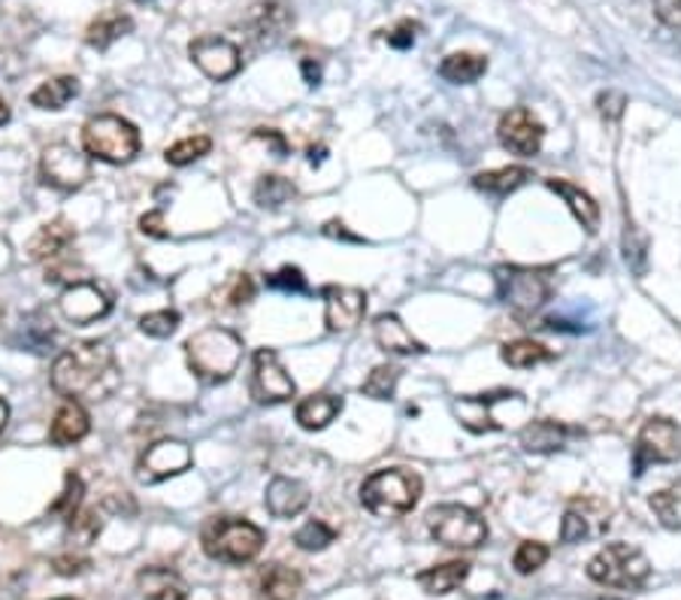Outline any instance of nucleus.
<instances>
[{"instance_id":"obj_1","label":"nucleus","mask_w":681,"mask_h":600,"mask_svg":"<svg viewBox=\"0 0 681 600\" xmlns=\"http://www.w3.org/2000/svg\"><path fill=\"white\" fill-rule=\"evenodd\" d=\"M118 364H115L113 349L101 340H89L80 346L61 352L52 364V389L64 401H103L118 389Z\"/></svg>"},{"instance_id":"obj_2","label":"nucleus","mask_w":681,"mask_h":600,"mask_svg":"<svg viewBox=\"0 0 681 600\" xmlns=\"http://www.w3.org/2000/svg\"><path fill=\"white\" fill-rule=\"evenodd\" d=\"M188 368L206 385L227 382L243 361V337L227 328H204L185 343Z\"/></svg>"},{"instance_id":"obj_3","label":"nucleus","mask_w":681,"mask_h":600,"mask_svg":"<svg viewBox=\"0 0 681 600\" xmlns=\"http://www.w3.org/2000/svg\"><path fill=\"white\" fill-rule=\"evenodd\" d=\"M421 476L406 467H388V470H375L373 476H367L361 485V504L363 509H370L373 516L382 519H398L415 509L421 497Z\"/></svg>"},{"instance_id":"obj_4","label":"nucleus","mask_w":681,"mask_h":600,"mask_svg":"<svg viewBox=\"0 0 681 600\" xmlns=\"http://www.w3.org/2000/svg\"><path fill=\"white\" fill-rule=\"evenodd\" d=\"M82 146L89 158L106 164H127L134 162L140 152V131L127 118L103 113L85 122L82 127Z\"/></svg>"},{"instance_id":"obj_5","label":"nucleus","mask_w":681,"mask_h":600,"mask_svg":"<svg viewBox=\"0 0 681 600\" xmlns=\"http://www.w3.org/2000/svg\"><path fill=\"white\" fill-rule=\"evenodd\" d=\"M200 540L204 552L221 565H246L264 549V531L246 519H213Z\"/></svg>"},{"instance_id":"obj_6","label":"nucleus","mask_w":681,"mask_h":600,"mask_svg":"<svg viewBox=\"0 0 681 600\" xmlns=\"http://www.w3.org/2000/svg\"><path fill=\"white\" fill-rule=\"evenodd\" d=\"M651 573L648 558L636 546L609 542L588 561V577L606 589H639Z\"/></svg>"},{"instance_id":"obj_7","label":"nucleus","mask_w":681,"mask_h":600,"mask_svg":"<svg viewBox=\"0 0 681 600\" xmlns=\"http://www.w3.org/2000/svg\"><path fill=\"white\" fill-rule=\"evenodd\" d=\"M427 531L448 549H476L488 540V525L476 509L461 504H440L427 513Z\"/></svg>"},{"instance_id":"obj_8","label":"nucleus","mask_w":681,"mask_h":600,"mask_svg":"<svg viewBox=\"0 0 681 600\" xmlns=\"http://www.w3.org/2000/svg\"><path fill=\"white\" fill-rule=\"evenodd\" d=\"M494 279H497L499 300L518 315H534L551 298V279L534 267H497Z\"/></svg>"},{"instance_id":"obj_9","label":"nucleus","mask_w":681,"mask_h":600,"mask_svg":"<svg viewBox=\"0 0 681 600\" xmlns=\"http://www.w3.org/2000/svg\"><path fill=\"white\" fill-rule=\"evenodd\" d=\"M681 458V427L670 418H648L636 437V476L646 474L648 464H672Z\"/></svg>"},{"instance_id":"obj_10","label":"nucleus","mask_w":681,"mask_h":600,"mask_svg":"<svg viewBox=\"0 0 681 600\" xmlns=\"http://www.w3.org/2000/svg\"><path fill=\"white\" fill-rule=\"evenodd\" d=\"M40 176L45 185L61 192H76L91 179V158L85 152L73 149L70 143H55L40 158Z\"/></svg>"},{"instance_id":"obj_11","label":"nucleus","mask_w":681,"mask_h":600,"mask_svg":"<svg viewBox=\"0 0 681 600\" xmlns=\"http://www.w3.org/2000/svg\"><path fill=\"white\" fill-rule=\"evenodd\" d=\"M249 392L258 404H285V401L295 397V380L288 376V370L282 368V361H279V355L272 349H258L255 352Z\"/></svg>"},{"instance_id":"obj_12","label":"nucleus","mask_w":681,"mask_h":600,"mask_svg":"<svg viewBox=\"0 0 681 600\" xmlns=\"http://www.w3.org/2000/svg\"><path fill=\"white\" fill-rule=\"evenodd\" d=\"M188 55H192V61L197 64V70L213 82L234 80L239 70H243V52H239L227 37H197V40H192V46H188Z\"/></svg>"},{"instance_id":"obj_13","label":"nucleus","mask_w":681,"mask_h":600,"mask_svg":"<svg viewBox=\"0 0 681 600\" xmlns=\"http://www.w3.org/2000/svg\"><path fill=\"white\" fill-rule=\"evenodd\" d=\"M192 462L194 455L188 443H182V439H158V443H152L143 452V458L136 464V476H140V483L146 485L164 483L171 476L185 474L192 467Z\"/></svg>"},{"instance_id":"obj_14","label":"nucleus","mask_w":681,"mask_h":600,"mask_svg":"<svg viewBox=\"0 0 681 600\" xmlns=\"http://www.w3.org/2000/svg\"><path fill=\"white\" fill-rule=\"evenodd\" d=\"M497 137L503 143V149H509L512 155H522V158H530V155L543 149L545 127L530 110L515 106V110L503 113V118H499Z\"/></svg>"},{"instance_id":"obj_15","label":"nucleus","mask_w":681,"mask_h":600,"mask_svg":"<svg viewBox=\"0 0 681 600\" xmlns=\"http://www.w3.org/2000/svg\"><path fill=\"white\" fill-rule=\"evenodd\" d=\"M58 310L70 324H91L113 310V300L94 282H70L58 298Z\"/></svg>"},{"instance_id":"obj_16","label":"nucleus","mask_w":681,"mask_h":600,"mask_svg":"<svg viewBox=\"0 0 681 600\" xmlns=\"http://www.w3.org/2000/svg\"><path fill=\"white\" fill-rule=\"evenodd\" d=\"M295 24V12L282 0H261L246 15L249 37L258 46H276Z\"/></svg>"},{"instance_id":"obj_17","label":"nucleus","mask_w":681,"mask_h":600,"mask_svg":"<svg viewBox=\"0 0 681 600\" xmlns=\"http://www.w3.org/2000/svg\"><path fill=\"white\" fill-rule=\"evenodd\" d=\"M367 315V291L349 286L324 289V324L328 331H354Z\"/></svg>"},{"instance_id":"obj_18","label":"nucleus","mask_w":681,"mask_h":600,"mask_svg":"<svg viewBox=\"0 0 681 600\" xmlns=\"http://www.w3.org/2000/svg\"><path fill=\"white\" fill-rule=\"evenodd\" d=\"M518 392H491V394H470V397H461L454 401V416L461 418V425L473 434H485V431H499V422L494 418V404L506 401V397H515Z\"/></svg>"},{"instance_id":"obj_19","label":"nucleus","mask_w":681,"mask_h":600,"mask_svg":"<svg viewBox=\"0 0 681 600\" xmlns=\"http://www.w3.org/2000/svg\"><path fill=\"white\" fill-rule=\"evenodd\" d=\"M264 504L270 509V516L276 519H295L309 507V488L300 479H288V476H276L267 485Z\"/></svg>"},{"instance_id":"obj_20","label":"nucleus","mask_w":681,"mask_h":600,"mask_svg":"<svg viewBox=\"0 0 681 600\" xmlns=\"http://www.w3.org/2000/svg\"><path fill=\"white\" fill-rule=\"evenodd\" d=\"M373 337L379 349L388 355H424L427 352V346L412 337V331L400 322L398 315H379L373 324Z\"/></svg>"},{"instance_id":"obj_21","label":"nucleus","mask_w":681,"mask_h":600,"mask_svg":"<svg viewBox=\"0 0 681 600\" xmlns=\"http://www.w3.org/2000/svg\"><path fill=\"white\" fill-rule=\"evenodd\" d=\"M89 431V410H85L80 401H64L61 410L55 413V422L49 427V439H52L55 446H73V443H80Z\"/></svg>"},{"instance_id":"obj_22","label":"nucleus","mask_w":681,"mask_h":600,"mask_svg":"<svg viewBox=\"0 0 681 600\" xmlns=\"http://www.w3.org/2000/svg\"><path fill=\"white\" fill-rule=\"evenodd\" d=\"M545 185H548L555 195L564 197V204H567L569 213L576 216V221H579L585 231L597 234V228H600V207H597V200H594L588 192H581L579 185L567 183V179H545Z\"/></svg>"},{"instance_id":"obj_23","label":"nucleus","mask_w":681,"mask_h":600,"mask_svg":"<svg viewBox=\"0 0 681 600\" xmlns=\"http://www.w3.org/2000/svg\"><path fill=\"white\" fill-rule=\"evenodd\" d=\"M136 586L146 600H188V586L176 570L167 567H148L136 577Z\"/></svg>"},{"instance_id":"obj_24","label":"nucleus","mask_w":681,"mask_h":600,"mask_svg":"<svg viewBox=\"0 0 681 600\" xmlns=\"http://www.w3.org/2000/svg\"><path fill=\"white\" fill-rule=\"evenodd\" d=\"M342 413V397L337 394H309L297 404V425L303 431H324Z\"/></svg>"},{"instance_id":"obj_25","label":"nucleus","mask_w":681,"mask_h":600,"mask_svg":"<svg viewBox=\"0 0 681 600\" xmlns=\"http://www.w3.org/2000/svg\"><path fill=\"white\" fill-rule=\"evenodd\" d=\"M466 577H470V565L466 561H448V565H436V567H427V570H421L419 577V586L424 594H431V598H445V594H452L457 586H464Z\"/></svg>"},{"instance_id":"obj_26","label":"nucleus","mask_w":681,"mask_h":600,"mask_svg":"<svg viewBox=\"0 0 681 600\" xmlns=\"http://www.w3.org/2000/svg\"><path fill=\"white\" fill-rule=\"evenodd\" d=\"M569 427L555 422V418H539L534 425H527L522 431V449L534 452V455H548L567 446Z\"/></svg>"},{"instance_id":"obj_27","label":"nucleus","mask_w":681,"mask_h":600,"mask_svg":"<svg viewBox=\"0 0 681 600\" xmlns=\"http://www.w3.org/2000/svg\"><path fill=\"white\" fill-rule=\"evenodd\" d=\"M73 240H76V234H73L68 221H49V225H43V228L34 234V240L28 242V252H31L34 261H45V258H55V255L68 252V246Z\"/></svg>"},{"instance_id":"obj_28","label":"nucleus","mask_w":681,"mask_h":600,"mask_svg":"<svg viewBox=\"0 0 681 600\" xmlns=\"http://www.w3.org/2000/svg\"><path fill=\"white\" fill-rule=\"evenodd\" d=\"M488 70V59L476 55V52H454L440 64V76L452 85H473L476 80L485 76Z\"/></svg>"},{"instance_id":"obj_29","label":"nucleus","mask_w":681,"mask_h":600,"mask_svg":"<svg viewBox=\"0 0 681 600\" xmlns=\"http://www.w3.org/2000/svg\"><path fill=\"white\" fill-rule=\"evenodd\" d=\"M303 589V579L297 570L285 565H270L261 573V598L264 600H295Z\"/></svg>"},{"instance_id":"obj_30","label":"nucleus","mask_w":681,"mask_h":600,"mask_svg":"<svg viewBox=\"0 0 681 600\" xmlns=\"http://www.w3.org/2000/svg\"><path fill=\"white\" fill-rule=\"evenodd\" d=\"M76 94H80V80H76V76H55V80L43 82L40 89H34L31 104H34L37 110H52V113H58V110H64Z\"/></svg>"},{"instance_id":"obj_31","label":"nucleus","mask_w":681,"mask_h":600,"mask_svg":"<svg viewBox=\"0 0 681 600\" xmlns=\"http://www.w3.org/2000/svg\"><path fill=\"white\" fill-rule=\"evenodd\" d=\"M527 179H534V174L527 167H499V170H488V174H478L473 179L478 192L494 197H506L512 192H518Z\"/></svg>"},{"instance_id":"obj_32","label":"nucleus","mask_w":681,"mask_h":600,"mask_svg":"<svg viewBox=\"0 0 681 600\" xmlns=\"http://www.w3.org/2000/svg\"><path fill=\"white\" fill-rule=\"evenodd\" d=\"M52 340H55V334H52V324L43 322V315L34 312V315L22 319L19 331L12 334L10 346L28 349V352H37V355H40V352H45V349L52 346Z\"/></svg>"},{"instance_id":"obj_33","label":"nucleus","mask_w":681,"mask_h":600,"mask_svg":"<svg viewBox=\"0 0 681 600\" xmlns=\"http://www.w3.org/2000/svg\"><path fill=\"white\" fill-rule=\"evenodd\" d=\"M134 31V22L122 15V12H106L97 22L91 24L89 34H85V43L94 49H110L115 40H122Z\"/></svg>"},{"instance_id":"obj_34","label":"nucleus","mask_w":681,"mask_h":600,"mask_svg":"<svg viewBox=\"0 0 681 600\" xmlns=\"http://www.w3.org/2000/svg\"><path fill=\"white\" fill-rule=\"evenodd\" d=\"M297 195V188L291 179H285V176H261L258 179V185H255V204L264 209H279L285 207L291 197Z\"/></svg>"},{"instance_id":"obj_35","label":"nucleus","mask_w":681,"mask_h":600,"mask_svg":"<svg viewBox=\"0 0 681 600\" xmlns=\"http://www.w3.org/2000/svg\"><path fill=\"white\" fill-rule=\"evenodd\" d=\"M499 355H503V361H506L509 368L527 370L551 361V349H545L543 343H536V340H515V343H506Z\"/></svg>"},{"instance_id":"obj_36","label":"nucleus","mask_w":681,"mask_h":600,"mask_svg":"<svg viewBox=\"0 0 681 600\" xmlns=\"http://www.w3.org/2000/svg\"><path fill=\"white\" fill-rule=\"evenodd\" d=\"M400 370L394 364H379V368L370 370V376L361 382V392L373 401H391L394 392H398Z\"/></svg>"},{"instance_id":"obj_37","label":"nucleus","mask_w":681,"mask_h":600,"mask_svg":"<svg viewBox=\"0 0 681 600\" xmlns=\"http://www.w3.org/2000/svg\"><path fill=\"white\" fill-rule=\"evenodd\" d=\"M82 495H85V485H82L80 476L70 470V474L64 476V492H61V497L49 507V513H52V516H61V519L70 525V521L80 516Z\"/></svg>"},{"instance_id":"obj_38","label":"nucleus","mask_w":681,"mask_h":600,"mask_svg":"<svg viewBox=\"0 0 681 600\" xmlns=\"http://www.w3.org/2000/svg\"><path fill=\"white\" fill-rule=\"evenodd\" d=\"M209 149H213V139L200 134V137H185L179 143H173L171 149L164 152V158L173 167H185V164H194L197 158H204Z\"/></svg>"},{"instance_id":"obj_39","label":"nucleus","mask_w":681,"mask_h":600,"mask_svg":"<svg viewBox=\"0 0 681 600\" xmlns=\"http://www.w3.org/2000/svg\"><path fill=\"white\" fill-rule=\"evenodd\" d=\"M333 540H337V531L328 528L321 519L307 521V525L295 534V542L303 552H321V549H328Z\"/></svg>"},{"instance_id":"obj_40","label":"nucleus","mask_w":681,"mask_h":600,"mask_svg":"<svg viewBox=\"0 0 681 600\" xmlns=\"http://www.w3.org/2000/svg\"><path fill=\"white\" fill-rule=\"evenodd\" d=\"M179 312L176 310H158V312H146L140 319V331L146 337H155V340H167V337L176 334L179 328Z\"/></svg>"},{"instance_id":"obj_41","label":"nucleus","mask_w":681,"mask_h":600,"mask_svg":"<svg viewBox=\"0 0 681 600\" xmlns=\"http://www.w3.org/2000/svg\"><path fill=\"white\" fill-rule=\"evenodd\" d=\"M548 546L545 542H536V540H527L518 546V552H515V558H512V565H515V570L522 573V577H527V573H534V570H539V567L548 561Z\"/></svg>"},{"instance_id":"obj_42","label":"nucleus","mask_w":681,"mask_h":600,"mask_svg":"<svg viewBox=\"0 0 681 600\" xmlns=\"http://www.w3.org/2000/svg\"><path fill=\"white\" fill-rule=\"evenodd\" d=\"M590 519L585 516V509L579 507H569L567 516H564V525H560V542H567V546H572V542H581L590 537Z\"/></svg>"},{"instance_id":"obj_43","label":"nucleus","mask_w":681,"mask_h":600,"mask_svg":"<svg viewBox=\"0 0 681 600\" xmlns=\"http://www.w3.org/2000/svg\"><path fill=\"white\" fill-rule=\"evenodd\" d=\"M267 282V289L272 291H307V277L300 273V267H282V270H276V273H270V277L264 279Z\"/></svg>"},{"instance_id":"obj_44","label":"nucleus","mask_w":681,"mask_h":600,"mask_svg":"<svg viewBox=\"0 0 681 600\" xmlns=\"http://www.w3.org/2000/svg\"><path fill=\"white\" fill-rule=\"evenodd\" d=\"M651 509L658 513L660 521L667 525V528H681V519H679V495L675 492H658V495H651Z\"/></svg>"},{"instance_id":"obj_45","label":"nucleus","mask_w":681,"mask_h":600,"mask_svg":"<svg viewBox=\"0 0 681 600\" xmlns=\"http://www.w3.org/2000/svg\"><path fill=\"white\" fill-rule=\"evenodd\" d=\"M597 106H600L602 118H609V122H618V118L625 116V106H627L625 92H602L600 97H597Z\"/></svg>"},{"instance_id":"obj_46","label":"nucleus","mask_w":681,"mask_h":600,"mask_svg":"<svg viewBox=\"0 0 681 600\" xmlns=\"http://www.w3.org/2000/svg\"><path fill=\"white\" fill-rule=\"evenodd\" d=\"M419 31H421V24L415 22H400L391 34H388V46H394V49H412L415 46V40H419Z\"/></svg>"},{"instance_id":"obj_47","label":"nucleus","mask_w":681,"mask_h":600,"mask_svg":"<svg viewBox=\"0 0 681 600\" xmlns=\"http://www.w3.org/2000/svg\"><path fill=\"white\" fill-rule=\"evenodd\" d=\"M52 567H55V573H61V577H80V573L89 570L91 561L89 558H82V555H58Z\"/></svg>"},{"instance_id":"obj_48","label":"nucleus","mask_w":681,"mask_h":600,"mask_svg":"<svg viewBox=\"0 0 681 600\" xmlns=\"http://www.w3.org/2000/svg\"><path fill=\"white\" fill-rule=\"evenodd\" d=\"M654 15L672 31H681V0H654Z\"/></svg>"},{"instance_id":"obj_49","label":"nucleus","mask_w":681,"mask_h":600,"mask_svg":"<svg viewBox=\"0 0 681 600\" xmlns=\"http://www.w3.org/2000/svg\"><path fill=\"white\" fill-rule=\"evenodd\" d=\"M140 231L148 234V237H158V240H167V237H171V231L164 228V216H161V213L143 216V219H140Z\"/></svg>"},{"instance_id":"obj_50","label":"nucleus","mask_w":681,"mask_h":600,"mask_svg":"<svg viewBox=\"0 0 681 600\" xmlns=\"http://www.w3.org/2000/svg\"><path fill=\"white\" fill-rule=\"evenodd\" d=\"M251 298H255V282H251V277H246V273H243V277L237 279V289L230 291V303H234V307H239V303H249Z\"/></svg>"},{"instance_id":"obj_51","label":"nucleus","mask_w":681,"mask_h":600,"mask_svg":"<svg viewBox=\"0 0 681 600\" xmlns=\"http://www.w3.org/2000/svg\"><path fill=\"white\" fill-rule=\"evenodd\" d=\"M255 137H258V139H270L279 155H285V152H288L282 134H279V131H272V127H258V131H255Z\"/></svg>"},{"instance_id":"obj_52","label":"nucleus","mask_w":681,"mask_h":600,"mask_svg":"<svg viewBox=\"0 0 681 600\" xmlns=\"http://www.w3.org/2000/svg\"><path fill=\"white\" fill-rule=\"evenodd\" d=\"M324 234H328V237H342V240L361 242V237H354V234L345 231V225H340V221H330L328 228H324Z\"/></svg>"},{"instance_id":"obj_53","label":"nucleus","mask_w":681,"mask_h":600,"mask_svg":"<svg viewBox=\"0 0 681 600\" xmlns=\"http://www.w3.org/2000/svg\"><path fill=\"white\" fill-rule=\"evenodd\" d=\"M303 76H307L309 85H318V80H321V70H318V64L312 59L303 61Z\"/></svg>"},{"instance_id":"obj_54","label":"nucleus","mask_w":681,"mask_h":600,"mask_svg":"<svg viewBox=\"0 0 681 600\" xmlns=\"http://www.w3.org/2000/svg\"><path fill=\"white\" fill-rule=\"evenodd\" d=\"M7 418H10V406H7V401L0 397V431H3V425H7Z\"/></svg>"},{"instance_id":"obj_55","label":"nucleus","mask_w":681,"mask_h":600,"mask_svg":"<svg viewBox=\"0 0 681 600\" xmlns=\"http://www.w3.org/2000/svg\"><path fill=\"white\" fill-rule=\"evenodd\" d=\"M7 122H10V110L0 104V125H7Z\"/></svg>"},{"instance_id":"obj_56","label":"nucleus","mask_w":681,"mask_h":600,"mask_svg":"<svg viewBox=\"0 0 681 600\" xmlns=\"http://www.w3.org/2000/svg\"><path fill=\"white\" fill-rule=\"evenodd\" d=\"M136 3H152V0H136Z\"/></svg>"},{"instance_id":"obj_57","label":"nucleus","mask_w":681,"mask_h":600,"mask_svg":"<svg viewBox=\"0 0 681 600\" xmlns=\"http://www.w3.org/2000/svg\"><path fill=\"white\" fill-rule=\"evenodd\" d=\"M600 600H618V598H600Z\"/></svg>"},{"instance_id":"obj_58","label":"nucleus","mask_w":681,"mask_h":600,"mask_svg":"<svg viewBox=\"0 0 681 600\" xmlns=\"http://www.w3.org/2000/svg\"><path fill=\"white\" fill-rule=\"evenodd\" d=\"M58 600H73V598H58Z\"/></svg>"},{"instance_id":"obj_59","label":"nucleus","mask_w":681,"mask_h":600,"mask_svg":"<svg viewBox=\"0 0 681 600\" xmlns=\"http://www.w3.org/2000/svg\"><path fill=\"white\" fill-rule=\"evenodd\" d=\"M0 315H3V310H0Z\"/></svg>"}]
</instances>
